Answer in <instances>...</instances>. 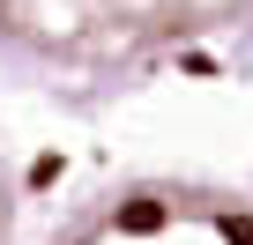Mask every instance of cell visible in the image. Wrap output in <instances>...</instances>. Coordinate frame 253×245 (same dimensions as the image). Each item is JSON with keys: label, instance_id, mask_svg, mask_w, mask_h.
Wrapping results in <instances>:
<instances>
[{"label": "cell", "instance_id": "obj_3", "mask_svg": "<svg viewBox=\"0 0 253 245\" xmlns=\"http://www.w3.org/2000/svg\"><path fill=\"white\" fill-rule=\"evenodd\" d=\"M0 238H8V178H0Z\"/></svg>", "mask_w": 253, "mask_h": 245}, {"label": "cell", "instance_id": "obj_1", "mask_svg": "<svg viewBox=\"0 0 253 245\" xmlns=\"http://www.w3.org/2000/svg\"><path fill=\"white\" fill-rule=\"evenodd\" d=\"M246 8L253 0H0V37L67 67H119L171 52Z\"/></svg>", "mask_w": 253, "mask_h": 245}, {"label": "cell", "instance_id": "obj_2", "mask_svg": "<svg viewBox=\"0 0 253 245\" xmlns=\"http://www.w3.org/2000/svg\"><path fill=\"white\" fill-rule=\"evenodd\" d=\"M82 245H253V223L201 193H142L82 230Z\"/></svg>", "mask_w": 253, "mask_h": 245}]
</instances>
